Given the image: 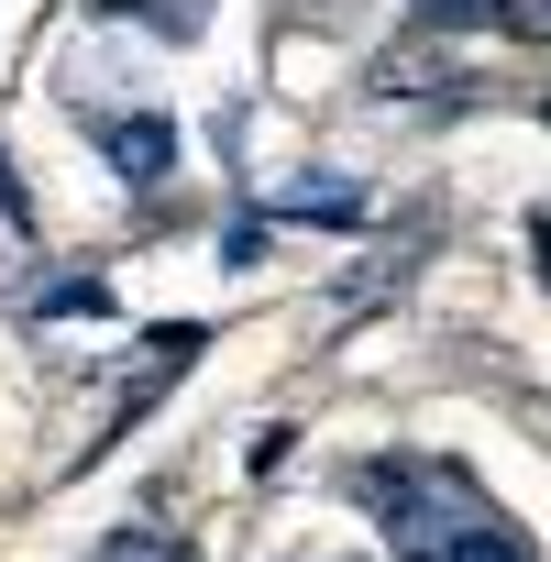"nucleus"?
<instances>
[{
  "label": "nucleus",
  "instance_id": "nucleus-1",
  "mask_svg": "<svg viewBox=\"0 0 551 562\" xmlns=\"http://www.w3.org/2000/svg\"><path fill=\"white\" fill-rule=\"evenodd\" d=\"M89 133H100V155H111V177H133V188H155V177L177 166V133H166L155 111H100Z\"/></svg>",
  "mask_w": 551,
  "mask_h": 562
},
{
  "label": "nucleus",
  "instance_id": "nucleus-2",
  "mask_svg": "<svg viewBox=\"0 0 551 562\" xmlns=\"http://www.w3.org/2000/svg\"><path fill=\"white\" fill-rule=\"evenodd\" d=\"M276 210H288V221H364V188H342V177H299V188H276Z\"/></svg>",
  "mask_w": 551,
  "mask_h": 562
},
{
  "label": "nucleus",
  "instance_id": "nucleus-3",
  "mask_svg": "<svg viewBox=\"0 0 551 562\" xmlns=\"http://www.w3.org/2000/svg\"><path fill=\"white\" fill-rule=\"evenodd\" d=\"M100 562H188V540L177 529H122V540H100Z\"/></svg>",
  "mask_w": 551,
  "mask_h": 562
},
{
  "label": "nucleus",
  "instance_id": "nucleus-4",
  "mask_svg": "<svg viewBox=\"0 0 551 562\" xmlns=\"http://www.w3.org/2000/svg\"><path fill=\"white\" fill-rule=\"evenodd\" d=\"M45 310H56V321H100L111 288H100V276H67V288H45Z\"/></svg>",
  "mask_w": 551,
  "mask_h": 562
},
{
  "label": "nucleus",
  "instance_id": "nucleus-5",
  "mask_svg": "<svg viewBox=\"0 0 551 562\" xmlns=\"http://www.w3.org/2000/svg\"><path fill=\"white\" fill-rule=\"evenodd\" d=\"M100 12H144V23H166V34H199V0H100Z\"/></svg>",
  "mask_w": 551,
  "mask_h": 562
},
{
  "label": "nucleus",
  "instance_id": "nucleus-6",
  "mask_svg": "<svg viewBox=\"0 0 551 562\" xmlns=\"http://www.w3.org/2000/svg\"><path fill=\"white\" fill-rule=\"evenodd\" d=\"M419 23H441V34H463V23H496V0H419Z\"/></svg>",
  "mask_w": 551,
  "mask_h": 562
},
{
  "label": "nucleus",
  "instance_id": "nucleus-7",
  "mask_svg": "<svg viewBox=\"0 0 551 562\" xmlns=\"http://www.w3.org/2000/svg\"><path fill=\"white\" fill-rule=\"evenodd\" d=\"M496 23L507 34H551V0H496Z\"/></svg>",
  "mask_w": 551,
  "mask_h": 562
}]
</instances>
